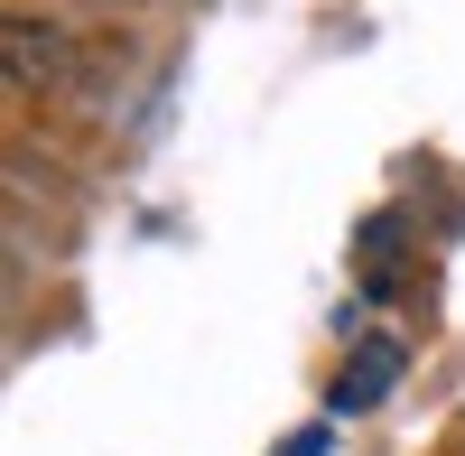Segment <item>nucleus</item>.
Wrapping results in <instances>:
<instances>
[{"instance_id": "f257e3e1", "label": "nucleus", "mask_w": 465, "mask_h": 456, "mask_svg": "<svg viewBox=\"0 0 465 456\" xmlns=\"http://www.w3.org/2000/svg\"><path fill=\"white\" fill-rule=\"evenodd\" d=\"M0 47H10V84H19V94L65 84V37L37 28V10H10V19H0Z\"/></svg>"}, {"instance_id": "f03ea898", "label": "nucleus", "mask_w": 465, "mask_h": 456, "mask_svg": "<svg viewBox=\"0 0 465 456\" xmlns=\"http://www.w3.org/2000/svg\"><path fill=\"white\" fill-rule=\"evenodd\" d=\"M401 345H391V335H372V345L354 354V363H344L335 372V410H372V401H391V382H401Z\"/></svg>"}]
</instances>
